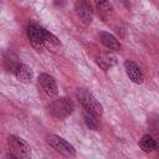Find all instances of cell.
<instances>
[{"label": "cell", "instance_id": "cell-1", "mask_svg": "<svg viewBox=\"0 0 159 159\" xmlns=\"http://www.w3.org/2000/svg\"><path fill=\"white\" fill-rule=\"evenodd\" d=\"M76 96H77L80 103L82 104L83 109H86L88 112H92L96 116H102L103 114V107H102V104L88 91H86L83 88H80L77 91Z\"/></svg>", "mask_w": 159, "mask_h": 159}, {"label": "cell", "instance_id": "cell-2", "mask_svg": "<svg viewBox=\"0 0 159 159\" xmlns=\"http://www.w3.org/2000/svg\"><path fill=\"white\" fill-rule=\"evenodd\" d=\"M73 102L70 98H58L55 102L51 103L50 106V113L57 118V119H63L66 117H68L72 112H73Z\"/></svg>", "mask_w": 159, "mask_h": 159}, {"label": "cell", "instance_id": "cell-3", "mask_svg": "<svg viewBox=\"0 0 159 159\" xmlns=\"http://www.w3.org/2000/svg\"><path fill=\"white\" fill-rule=\"evenodd\" d=\"M47 143L51 148H53L57 153L65 155V157H75L76 155V150L73 148L72 144H70L67 140H65L63 138L51 134L47 137Z\"/></svg>", "mask_w": 159, "mask_h": 159}, {"label": "cell", "instance_id": "cell-4", "mask_svg": "<svg viewBox=\"0 0 159 159\" xmlns=\"http://www.w3.org/2000/svg\"><path fill=\"white\" fill-rule=\"evenodd\" d=\"M7 145L11 152V157L20 158V157H29L31 153V149L29 144L16 135H9L7 138Z\"/></svg>", "mask_w": 159, "mask_h": 159}, {"label": "cell", "instance_id": "cell-5", "mask_svg": "<svg viewBox=\"0 0 159 159\" xmlns=\"http://www.w3.org/2000/svg\"><path fill=\"white\" fill-rule=\"evenodd\" d=\"M45 32L46 30L36 24H32L27 27V37L31 42V45L37 50L41 51L45 48L43 46V40H45Z\"/></svg>", "mask_w": 159, "mask_h": 159}, {"label": "cell", "instance_id": "cell-6", "mask_svg": "<svg viewBox=\"0 0 159 159\" xmlns=\"http://www.w3.org/2000/svg\"><path fill=\"white\" fill-rule=\"evenodd\" d=\"M39 84L42 89V92L48 96V97H56L57 93H58V89H57V84L55 82V80L47 75V73H41L39 76Z\"/></svg>", "mask_w": 159, "mask_h": 159}, {"label": "cell", "instance_id": "cell-7", "mask_svg": "<svg viewBox=\"0 0 159 159\" xmlns=\"http://www.w3.org/2000/svg\"><path fill=\"white\" fill-rule=\"evenodd\" d=\"M76 12L78 17L84 22V24H91L93 20V10L88 0H78L75 5Z\"/></svg>", "mask_w": 159, "mask_h": 159}, {"label": "cell", "instance_id": "cell-8", "mask_svg": "<svg viewBox=\"0 0 159 159\" xmlns=\"http://www.w3.org/2000/svg\"><path fill=\"white\" fill-rule=\"evenodd\" d=\"M124 70H125V73H127V76L129 77V80L132 82H134L137 84L143 83V81H144L143 72L134 61H132V60L124 61Z\"/></svg>", "mask_w": 159, "mask_h": 159}, {"label": "cell", "instance_id": "cell-9", "mask_svg": "<svg viewBox=\"0 0 159 159\" xmlns=\"http://www.w3.org/2000/svg\"><path fill=\"white\" fill-rule=\"evenodd\" d=\"M15 77L17 78V81L22 82V83H29L32 80V70L24 63H19L14 71Z\"/></svg>", "mask_w": 159, "mask_h": 159}, {"label": "cell", "instance_id": "cell-10", "mask_svg": "<svg viewBox=\"0 0 159 159\" xmlns=\"http://www.w3.org/2000/svg\"><path fill=\"white\" fill-rule=\"evenodd\" d=\"M99 39H101V42L109 50H113V51H118L120 50V43L119 41L109 32H106V31H102L99 34Z\"/></svg>", "mask_w": 159, "mask_h": 159}, {"label": "cell", "instance_id": "cell-11", "mask_svg": "<svg viewBox=\"0 0 159 159\" xmlns=\"http://www.w3.org/2000/svg\"><path fill=\"white\" fill-rule=\"evenodd\" d=\"M94 4H96V9L98 11V15L103 20H109V17L113 14L112 5L107 0H94Z\"/></svg>", "mask_w": 159, "mask_h": 159}, {"label": "cell", "instance_id": "cell-12", "mask_svg": "<svg viewBox=\"0 0 159 159\" xmlns=\"http://www.w3.org/2000/svg\"><path fill=\"white\" fill-rule=\"evenodd\" d=\"M96 62L103 71H108L112 66L116 65V57L108 53H101L96 56Z\"/></svg>", "mask_w": 159, "mask_h": 159}, {"label": "cell", "instance_id": "cell-13", "mask_svg": "<svg viewBox=\"0 0 159 159\" xmlns=\"http://www.w3.org/2000/svg\"><path fill=\"white\" fill-rule=\"evenodd\" d=\"M19 63H20V62H19V57L16 56L15 52L7 51V52L5 53V56H4V66H5V68H6L7 71L14 72L15 68H16V66H17Z\"/></svg>", "mask_w": 159, "mask_h": 159}, {"label": "cell", "instance_id": "cell-14", "mask_svg": "<svg viewBox=\"0 0 159 159\" xmlns=\"http://www.w3.org/2000/svg\"><path fill=\"white\" fill-rule=\"evenodd\" d=\"M139 147H140V149L144 150L145 153H150V152H153V150L157 149V142H155V139H153L152 135L145 134V135H143V138L139 140Z\"/></svg>", "mask_w": 159, "mask_h": 159}, {"label": "cell", "instance_id": "cell-15", "mask_svg": "<svg viewBox=\"0 0 159 159\" xmlns=\"http://www.w3.org/2000/svg\"><path fill=\"white\" fill-rule=\"evenodd\" d=\"M43 46H45V48H48V50L55 51L56 48H58V47H60V41H58V39H57L55 35H52L51 32L46 31V32H45Z\"/></svg>", "mask_w": 159, "mask_h": 159}, {"label": "cell", "instance_id": "cell-16", "mask_svg": "<svg viewBox=\"0 0 159 159\" xmlns=\"http://www.w3.org/2000/svg\"><path fill=\"white\" fill-rule=\"evenodd\" d=\"M97 117H98V116L93 114L92 112H88V111H86V109L83 111V119H84V122H86V124H87V127H88L89 129H93V130H97V129H98L99 122H98Z\"/></svg>", "mask_w": 159, "mask_h": 159}]
</instances>
